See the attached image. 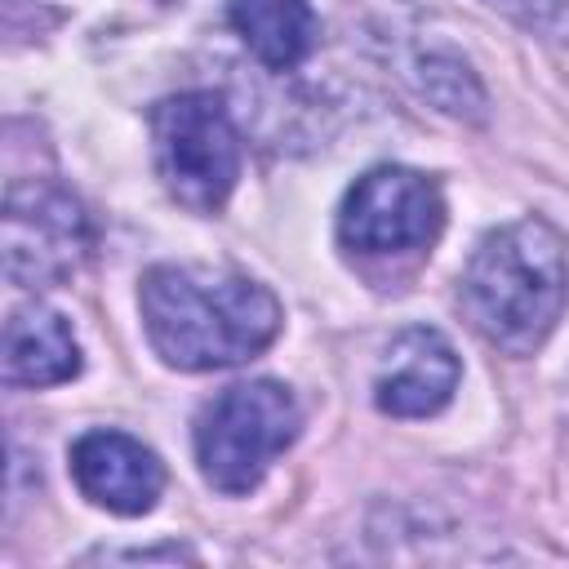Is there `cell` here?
Segmentation results:
<instances>
[{
    "instance_id": "3957f363",
    "label": "cell",
    "mask_w": 569,
    "mask_h": 569,
    "mask_svg": "<svg viewBox=\"0 0 569 569\" xmlns=\"http://www.w3.org/2000/svg\"><path fill=\"white\" fill-rule=\"evenodd\" d=\"M302 409L289 387L258 378L218 391L196 418V458L218 493H249L298 440Z\"/></svg>"
},
{
    "instance_id": "9c48e42d",
    "label": "cell",
    "mask_w": 569,
    "mask_h": 569,
    "mask_svg": "<svg viewBox=\"0 0 569 569\" xmlns=\"http://www.w3.org/2000/svg\"><path fill=\"white\" fill-rule=\"evenodd\" d=\"M0 365L9 387H58L80 373V342L58 311L31 302L18 307L4 325Z\"/></svg>"
},
{
    "instance_id": "8992f818",
    "label": "cell",
    "mask_w": 569,
    "mask_h": 569,
    "mask_svg": "<svg viewBox=\"0 0 569 569\" xmlns=\"http://www.w3.org/2000/svg\"><path fill=\"white\" fill-rule=\"evenodd\" d=\"M89 253L80 200L53 182H13L4 196V276L22 289H49L76 276Z\"/></svg>"
},
{
    "instance_id": "30bf717a",
    "label": "cell",
    "mask_w": 569,
    "mask_h": 569,
    "mask_svg": "<svg viewBox=\"0 0 569 569\" xmlns=\"http://www.w3.org/2000/svg\"><path fill=\"white\" fill-rule=\"evenodd\" d=\"M227 18L249 44V53L276 71L298 67L320 36L307 0H227Z\"/></svg>"
},
{
    "instance_id": "277c9868",
    "label": "cell",
    "mask_w": 569,
    "mask_h": 569,
    "mask_svg": "<svg viewBox=\"0 0 569 569\" xmlns=\"http://www.w3.org/2000/svg\"><path fill=\"white\" fill-rule=\"evenodd\" d=\"M164 191L191 213H218L240 178V133L218 93H178L151 111Z\"/></svg>"
},
{
    "instance_id": "7c38bea8",
    "label": "cell",
    "mask_w": 569,
    "mask_h": 569,
    "mask_svg": "<svg viewBox=\"0 0 569 569\" xmlns=\"http://www.w3.org/2000/svg\"><path fill=\"white\" fill-rule=\"evenodd\" d=\"M498 13H507L511 22L547 36V40H565L569 44V0H485Z\"/></svg>"
},
{
    "instance_id": "8fae6325",
    "label": "cell",
    "mask_w": 569,
    "mask_h": 569,
    "mask_svg": "<svg viewBox=\"0 0 569 569\" xmlns=\"http://www.w3.org/2000/svg\"><path fill=\"white\" fill-rule=\"evenodd\" d=\"M418 84L449 116H467V120L485 116V89H480L476 71L458 53H427L418 62Z\"/></svg>"
},
{
    "instance_id": "6da1fadb",
    "label": "cell",
    "mask_w": 569,
    "mask_h": 569,
    "mask_svg": "<svg viewBox=\"0 0 569 569\" xmlns=\"http://www.w3.org/2000/svg\"><path fill=\"white\" fill-rule=\"evenodd\" d=\"M138 302L151 347L173 369L244 365L280 333V302L271 289L222 267H151Z\"/></svg>"
},
{
    "instance_id": "52a82bcc",
    "label": "cell",
    "mask_w": 569,
    "mask_h": 569,
    "mask_svg": "<svg viewBox=\"0 0 569 569\" xmlns=\"http://www.w3.org/2000/svg\"><path fill=\"white\" fill-rule=\"evenodd\" d=\"M71 476L80 493L116 516H142L164 489L160 458L124 431H84L71 445Z\"/></svg>"
},
{
    "instance_id": "5b68a950",
    "label": "cell",
    "mask_w": 569,
    "mask_h": 569,
    "mask_svg": "<svg viewBox=\"0 0 569 569\" xmlns=\"http://www.w3.org/2000/svg\"><path fill=\"white\" fill-rule=\"evenodd\" d=\"M440 227H445L440 187L427 173L400 164H382L356 178V187L338 209V240L373 258L427 249L436 244Z\"/></svg>"
},
{
    "instance_id": "ba28073f",
    "label": "cell",
    "mask_w": 569,
    "mask_h": 569,
    "mask_svg": "<svg viewBox=\"0 0 569 569\" xmlns=\"http://www.w3.org/2000/svg\"><path fill=\"white\" fill-rule=\"evenodd\" d=\"M458 373L462 369H458V356L445 342V333L413 325V329L396 333V342L387 347V360L373 382V400L391 418H427L453 400Z\"/></svg>"
},
{
    "instance_id": "7a4b0ae2",
    "label": "cell",
    "mask_w": 569,
    "mask_h": 569,
    "mask_svg": "<svg viewBox=\"0 0 569 569\" xmlns=\"http://www.w3.org/2000/svg\"><path fill=\"white\" fill-rule=\"evenodd\" d=\"M565 298V244L542 218H520L489 231L462 271V307L471 325L511 356H529L547 342Z\"/></svg>"
}]
</instances>
